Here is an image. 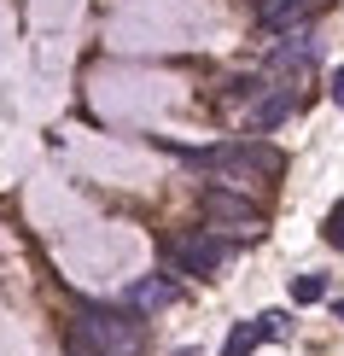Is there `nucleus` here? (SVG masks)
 <instances>
[{
	"label": "nucleus",
	"instance_id": "nucleus-11",
	"mask_svg": "<svg viewBox=\"0 0 344 356\" xmlns=\"http://www.w3.org/2000/svg\"><path fill=\"white\" fill-rule=\"evenodd\" d=\"M321 240L333 245V251H344V199L333 204V211H327V222H321Z\"/></svg>",
	"mask_w": 344,
	"mask_h": 356
},
{
	"label": "nucleus",
	"instance_id": "nucleus-13",
	"mask_svg": "<svg viewBox=\"0 0 344 356\" xmlns=\"http://www.w3.org/2000/svg\"><path fill=\"white\" fill-rule=\"evenodd\" d=\"M228 99H257V82H251V76H234V82H228Z\"/></svg>",
	"mask_w": 344,
	"mask_h": 356
},
{
	"label": "nucleus",
	"instance_id": "nucleus-4",
	"mask_svg": "<svg viewBox=\"0 0 344 356\" xmlns=\"http://www.w3.org/2000/svg\"><path fill=\"white\" fill-rule=\"evenodd\" d=\"M170 257H175L181 275H216L222 263H228V240H216V234H187Z\"/></svg>",
	"mask_w": 344,
	"mask_h": 356
},
{
	"label": "nucleus",
	"instance_id": "nucleus-7",
	"mask_svg": "<svg viewBox=\"0 0 344 356\" xmlns=\"http://www.w3.org/2000/svg\"><path fill=\"white\" fill-rule=\"evenodd\" d=\"M175 298H181V286H175V275H140V280H134V286H129V309H134V316H146V309H170Z\"/></svg>",
	"mask_w": 344,
	"mask_h": 356
},
{
	"label": "nucleus",
	"instance_id": "nucleus-8",
	"mask_svg": "<svg viewBox=\"0 0 344 356\" xmlns=\"http://www.w3.org/2000/svg\"><path fill=\"white\" fill-rule=\"evenodd\" d=\"M292 111H297L292 94H257V99H251V117H245V123H251V135H268V129H280Z\"/></svg>",
	"mask_w": 344,
	"mask_h": 356
},
{
	"label": "nucleus",
	"instance_id": "nucleus-2",
	"mask_svg": "<svg viewBox=\"0 0 344 356\" xmlns=\"http://www.w3.org/2000/svg\"><path fill=\"white\" fill-rule=\"evenodd\" d=\"M216 170L222 175H280L286 158L263 140H234V146H216Z\"/></svg>",
	"mask_w": 344,
	"mask_h": 356
},
{
	"label": "nucleus",
	"instance_id": "nucleus-1",
	"mask_svg": "<svg viewBox=\"0 0 344 356\" xmlns=\"http://www.w3.org/2000/svg\"><path fill=\"white\" fill-rule=\"evenodd\" d=\"M146 350V327L134 309H111V304H88L76 321V356H140Z\"/></svg>",
	"mask_w": 344,
	"mask_h": 356
},
{
	"label": "nucleus",
	"instance_id": "nucleus-5",
	"mask_svg": "<svg viewBox=\"0 0 344 356\" xmlns=\"http://www.w3.org/2000/svg\"><path fill=\"white\" fill-rule=\"evenodd\" d=\"M316 6L321 0H257V24H263V35H297L309 18H316Z\"/></svg>",
	"mask_w": 344,
	"mask_h": 356
},
{
	"label": "nucleus",
	"instance_id": "nucleus-14",
	"mask_svg": "<svg viewBox=\"0 0 344 356\" xmlns=\"http://www.w3.org/2000/svg\"><path fill=\"white\" fill-rule=\"evenodd\" d=\"M327 94H333V106L344 111V70H333V82H327Z\"/></svg>",
	"mask_w": 344,
	"mask_h": 356
},
{
	"label": "nucleus",
	"instance_id": "nucleus-3",
	"mask_svg": "<svg viewBox=\"0 0 344 356\" xmlns=\"http://www.w3.org/2000/svg\"><path fill=\"white\" fill-rule=\"evenodd\" d=\"M199 211H204V222H234V228L263 222V204L251 199V193H234V187H222V181H211V187L199 193Z\"/></svg>",
	"mask_w": 344,
	"mask_h": 356
},
{
	"label": "nucleus",
	"instance_id": "nucleus-10",
	"mask_svg": "<svg viewBox=\"0 0 344 356\" xmlns=\"http://www.w3.org/2000/svg\"><path fill=\"white\" fill-rule=\"evenodd\" d=\"M327 298V275H297L292 280V304H321Z\"/></svg>",
	"mask_w": 344,
	"mask_h": 356
},
{
	"label": "nucleus",
	"instance_id": "nucleus-15",
	"mask_svg": "<svg viewBox=\"0 0 344 356\" xmlns=\"http://www.w3.org/2000/svg\"><path fill=\"white\" fill-rule=\"evenodd\" d=\"M333 316H338V321H344V298H338V304H333Z\"/></svg>",
	"mask_w": 344,
	"mask_h": 356
},
{
	"label": "nucleus",
	"instance_id": "nucleus-6",
	"mask_svg": "<svg viewBox=\"0 0 344 356\" xmlns=\"http://www.w3.org/2000/svg\"><path fill=\"white\" fill-rule=\"evenodd\" d=\"M316 58H321L316 35H309V29H297V35H280L275 47H268V70H275V76H297V70H309Z\"/></svg>",
	"mask_w": 344,
	"mask_h": 356
},
{
	"label": "nucleus",
	"instance_id": "nucleus-9",
	"mask_svg": "<svg viewBox=\"0 0 344 356\" xmlns=\"http://www.w3.org/2000/svg\"><path fill=\"white\" fill-rule=\"evenodd\" d=\"M257 345H263V327H257V316H251V321H234V327H228V339H222V356H251Z\"/></svg>",
	"mask_w": 344,
	"mask_h": 356
},
{
	"label": "nucleus",
	"instance_id": "nucleus-12",
	"mask_svg": "<svg viewBox=\"0 0 344 356\" xmlns=\"http://www.w3.org/2000/svg\"><path fill=\"white\" fill-rule=\"evenodd\" d=\"M257 327H263V339H292V316H257Z\"/></svg>",
	"mask_w": 344,
	"mask_h": 356
}]
</instances>
